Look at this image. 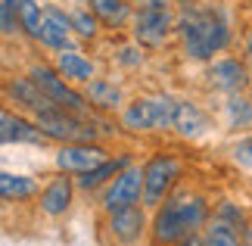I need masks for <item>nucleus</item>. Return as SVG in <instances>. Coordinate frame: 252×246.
<instances>
[{
  "label": "nucleus",
  "instance_id": "24",
  "mask_svg": "<svg viewBox=\"0 0 252 246\" xmlns=\"http://www.w3.org/2000/svg\"><path fill=\"white\" fill-rule=\"evenodd\" d=\"M41 22H44V9L37 0H19V25H22V35L37 41L41 37Z\"/></svg>",
  "mask_w": 252,
  "mask_h": 246
},
{
  "label": "nucleus",
  "instance_id": "18",
  "mask_svg": "<svg viewBox=\"0 0 252 246\" xmlns=\"http://www.w3.org/2000/svg\"><path fill=\"white\" fill-rule=\"evenodd\" d=\"M53 66L60 69V75L72 84H87L96 78V63L81 50H60L53 53Z\"/></svg>",
  "mask_w": 252,
  "mask_h": 246
},
{
  "label": "nucleus",
  "instance_id": "5",
  "mask_svg": "<svg viewBox=\"0 0 252 246\" xmlns=\"http://www.w3.org/2000/svg\"><path fill=\"white\" fill-rule=\"evenodd\" d=\"M25 72L34 78V84L47 94V100H50V103L63 106V109H69L75 115H84V119H91V115H94V106L87 103L84 91H78V84L65 81L53 63H32Z\"/></svg>",
  "mask_w": 252,
  "mask_h": 246
},
{
  "label": "nucleus",
  "instance_id": "26",
  "mask_svg": "<svg viewBox=\"0 0 252 246\" xmlns=\"http://www.w3.org/2000/svg\"><path fill=\"white\" fill-rule=\"evenodd\" d=\"M215 218H221V221H227V224H234V228H240L243 231L246 228V212H243V206H237L234 200H221V203H215Z\"/></svg>",
  "mask_w": 252,
  "mask_h": 246
},
{
  "label": "nucleus",
  "instance_id": "14",
  "mask_svg": "<svg viewBox=\"0 0 252 246\" xmlns=\"http://www.w3.org/2000/svg\"><path fill=\"white\" fill-rule=\"evenodd\" d=\"M3 97H6V103H16V109L25 112V115H34V112H41V109L50 106L47 94L34 84V78L28 72L6 78V81H3Z\"/></svg>",
  "mask_w": 252,
  "mask_h": 246
},
{
  "label": "nucleus",
  "instance_id": "9",
  "mask_svg": "<svg viewBox=\"0 0 252 246\" xmlns=\"http://www.w3.org/2000/svg\"><path fill=\"white\" fill-rule=\"evenodd\" d=\"M75 193H78V184H75V175H65V172H56L50 181L41 184V193H37V212L50 221H60L72 212L75 206Z\"/></svg>",
  "mask_w": 252,
  "mask_h": 246
},
{
  "label": "nucleus",
  "instance_id": "16",
  "mask_svg": "<svg viewBox=\"0 0 252 246\" xmlns=\"http://www.w3.org/2000/svg\"><path fill=\"white\" fill-rule=\"evenodd\" d=\"M84 97L94 106V112H100V115H119L128 106L122 84H115L112 78H100V75L84 84Z\"/></svg>",
  "mask_w": 252,
  "mask_h": 246
},
{
  "label": "nucleus",
  "instance_id": "27",
  "mask_svg": "<svg viewBox=\"0 0 252 246\" xmlns=\"http://www.w3.org/2000/svg\"><path fill=\"white\" fill-rule=\"evenodd\" d=\"M230 159H234V165H240L243 172H252V134L234 141V146H230Z\"/></svg>",
  "mask_w": 252,
  "mask_h": 246
},
{
  "label": "nucleus",
  "instance_id": "22",
  "mask_svg": "<svg viewBox=\"0 0 252 246\" xmlns=\"http://www.w3.org/2000/svg\"><path fill=\"white\" fill-rule=\"evenodd\" d=\"M202 243L206 246H243V231L212 215V221L202 231Z\"/></svg>",
  "mask_w": 252,
  "mask_h": 246
},
{
  "label": "nucleus",
  "instance_id": "20",
  "mask_svg": "<svg viewBox=\"0 0 252 246\" xmlns=\"http://www.w3.org/2000/svg\"><path fill=\"white\" fill-rule=\"evenodd\" d=\"M37 193H41V184L34 178L16 175L9 169L0 172V196H3V203H28V200H37Z\"/></svg>",
  "mask_w": 252,
  "mask_h": 246
},
{
  "label": "nucleus",
  "instance_id": "13",
  "mask_svg": "<svg viewBox=\"0 0 252 246\" xmlns=\"http://www.w3.org/2000/svg\"><path fill=\"white\" fill-rule=\"evenodd\" d=\"M72 35H75L72 13H65V9H60V6H47L37 44L47 47V50H53V53H60V50H81V47L72 41Z\"/></svg>",
  "mask_w": 252,
  "mask_h": 246
},
{
  "label": "nucleus",
  "instance_id": "25",
  "mask_svg": "<svg viewBox=\"0 0 252 246\" xmlns=\"http://www.w3.org/2000/svg\"><path fill=\"white\" fill-rule=\"evenodd\" d=\"M0 32L3 37L22 35V25H19V0H0Z\"/></svg>",
  "mask_w": 252,
  "mask_h": 246
},
{
  "label": "nucleus",
  "instance_id": "19",
  "mask_svg": "<svg viewBox=\"0 0 252 246\" xmlns=\"http://www.w3.org/2000/svg\"><path fill=\"white\" fill-rule=\"evenodd\" d=\"M87 6L96 13L106 32H122V28H128L134 22L131 0H87Z\"/></svg>",
  "mask_w": 252,
  "mask_h": 246
},
{
  "label": "nucleus",
  "instance_id": "23",
  "mask_svg": "<svg viewBox=\"0 0 252 246\" xmlns=\"http://www.w3.org/2000/svg\"><path fill=\"white\" fill-rule=\"evenodd\" d=\"M72 28H75V37H81V41H96L103 32V22L96 19L91 6H78L72 9Z\"/></svg>",
  "mask_w": 252,
  "mask_h": 246
},
{
  "label": "nucleus",
  "instance_id": "21",
  "mask_svg": "<svg viewBox=\"0 0 252 246\" xmlns=\"http://www.w3.org/2000/svg\"><path fill=\"white\" fill-rule=\"evenodd\" d=\"M224 128L227 131H249L252 128V100L243 94H227L224 97Z\"/></svg>",
  "mask_w": 252,
  "mask_h": 246
},
{
  "label": "nucleus",
  "instance_id": "4",
  "mask_svg": "<svg viewBox=\"0 0 252 246\" xmlns=\"http://www.w3.org/2000/svg\"><path fill=\"white\" fill-rule=\"evenodd\" d=\"M184 181V162L168 150L153 153L143 162V206L156 209L181 187Z\"/></svg>",
  "mask_w": 252,
  "mask_h": 246
},
{
  "label": "nucleus",
  "instance_id": "7",
  "mask_svg": "<svg viewBox=\"0 0 252 246\" xmlns=\"http://www.w3.org/2000/svg\"><path fill=\"white\" fill-rule=\"evenodd\" d=\"M171 35H178V16L171 13V6H140L137 13H134L131 37L143 50H159V47H165L171 41Z\"/></svg>",
  "mask_w": 252,
  "mask_h": 246
},
{
  "label": "nucleus",
  "instance_id": "2",
  "mask_svg": "<svg viewBox=\"0 0 252 246\" xmlns=\"http://www.w3.org/2000/svg\"><path fill=\"white\" fill-rule=\"evenodd\" d=\"M181 50L193 63H212L215 53H224L234 32L221 6H184L178 13V35Z\"/></svg>",
  "mask_w": 252,
  "mask_h": 246
},
{
  "label": "nucleus",
  "instance_id": "17",
  "mask_svg": "<svg viewBox=\"0 0 252 246\" xmlns=\"http://www.w3.org/2000/svg\"><path fill=\"white\" fill-rule=\"evenodd\" d=\"M212 128L209 112L193 100H178V115H174V134L184 141H196Z\"/></svg>",
  "mask_w": 252,
  "mask_h": 246
},
{
  "label": "nucleus",
  "instance_id": "12",
  "mask_svg": "<svg viewBox=\"0 0 252 246\" xmlns=\"http://www.w3.org/2000/svg\"><path fill=\"white\" fill-rule=\"evenodd\" d=\"M206 84L218 94H243L249 87V69L237 56H218L206 63Z\"/></svg>",
  "mask_w": 252,
  "mask_h": 246
},
{
  "label": "nucleus",
  "instance_id": "11",
  "mask_svg": "<svg viewBox=\"0 0 252 246\" xmlns=\"http://www.w3.org/2000/svg\"><path fill=\"white\" fill-rule=\"evenodd\" d=\"M0 143L3 146H50L53 141L41 131L32 115L19 109H3L0 112Z\"/></svg>",
  "mask_w": 252,
  "mask_h": 246
},
{
  "label": "nucleus",
  "instance_id": "15",
  "mask_svg": "<svg viewBox=\"0 0 252 246\" xmlns=\"http://www.w3.org/2000/svg\"><path fill=\"white\" fill-rule=\"evenodd\" d=\"M137 159H134V153H115L109 156L106 162H100L96 169L84 172V175H75V184H78V193H100L103 187H109L119 175L128 169V165H134Z\"/></svg>",
  "mask_w": 252,
  "mask_h": 246
},
{
  "label": "nucleus",
  "instance_id": "6",
  "mask_svg": "<svg viewBox=\"0 0 252 246\" xmlns=\"http://www.w3.org/2000/svg\"><path fill=\"white\" fill-rule=\"evenodd\" d=\"M100 237L106 246H140L150 237V215L147 206H128V209H115L109 215H103L100 224Z\"/></svg>",
  "mask_w": 252,
  "mask_h": 246
},
{
  "label": "nucleus",
  "instance_id": "31",
  "mask_svg": "<svg viewBox=\"0 0 252 246\" xmlns=\"http://www.w3.org/2000/svg\"><path fill=\"white\" fill-rule=\"evenodd\" d=\"M243 246H252V224L243 228Z\"/></svg>",
  "mask_w": 252,
  "mask_h": 246
},
{
  "label": "nucleus",
  "instance_id": "8",
  "mask_svg": "<svg viewBox=\"0 0 252 246\" xmlns=\"http://www.w3.org/2000/svg\"><path fill=\"white\" fill-rule=\"evenodd\" d=\"M140 203H143V165L140 162L128 165L109 187L100 190V212L103 215H109L115 209H128V206H140Z\"/></svg>",
  "mask_w": 252,
  "mask_h": 246
},
{
  "label": "nucleus",
  "instance_id": "3",
  "mask_svg": "<svg viewBox=\"0 0 252 246\" xmlns=\"http://www.w3.org/2000/svg\"><path fill=\"white\" fill-rule=\"evenodd\" d=\"M178 115V97L171 94H143L128 100L119 112V128L128 134H165L174 131Z\"/></svg>",
  "mask_w": 252,
  "mask_h": 246
},
{
  "label": "nucleus",
  "instance_id": "10",
  "mask_svg": "<svg viewBox=\"0 0 252 246\" xmlns=\"http://www.w3.org/2000/svg\"><path fill=\"white\" fill-rule=\"evenodd\" d=\"M109 150L103 143H56V153H53V169L56 172H65V175H84L96 169L100 162L109 159Z\"/></svg>",
  "mask_w": 252,
  "mask_h": 246
},
{
  "label": "nucleus",
  "instance_id": "32",
  "mask_svg": "<svg viewBox=\"0 0 252 246\" xmlns=\"http://www.w3.org/2000/svg\"><path fill=\"white\" fill-rule=\"evenodd\" d=\"M44 3H47V0H44Z\"/></svg>",
  "mask_w": 252,
  "mask_h": 246
},
{
  "label": "nucleus",
  "instance_id": "30",
  "mask_svg": "<svg viewBox=\"0 0 252 246\" xmlns=\"http://www.w3.org/2000/svg\"><path fill=\"white\" fill-rule=\"evenodd\" d=\"M140 6H171V0H140Z\"/></svg>",
  "mask_w": 252,
  "mask_h": 246
},
{
  "label": "nucleus",
  "instance_id": "29",
  "mask_svg": "<svg viewBox=\"0 0 252 246\" xmlns=\"http://www.w3.org/2000/svg\"><path fill=\"white\" fill-rule=\"evenodd\" d=\"M174 246H206L202 243V234H190V237H184V240H178Z\"/></svg>",
  "mask_w": 252,
  "mask_h": 246
},
{
  "label": "nucleus",
  "instance_id": "1",
  "mask_svg": "<svg viewBox=\"0 0 252 246\" xmlns=\"http://www.w3.org/2000/svg\"><path fill=\"white\" fill-rule=\"evenodd\" d=\"M209 196L190 187H178L162 206L153 209L150 218V246H174L178 240L190 237V234H202L206 224L212 221Z\"/></svg>",
  "mask_w": 252,
  "mask_h": 246
},
{
  "label": "nucleus",
  "instance_id": "28",
  "mask_svg": "<svg viewBox=\"0 0 252 246\" xmlns=\"http://www.w3.org/2000/svg\"><path fill=\"white\" fill-rule=\"evenodd\" d=\"M143 60H147V56H143V47L140 44H125L122 50L115 53V63H119L122 69H140Z\"/></svg>",
  "mask_w": 252,
  "mask_h": 246
}]
</instances>
